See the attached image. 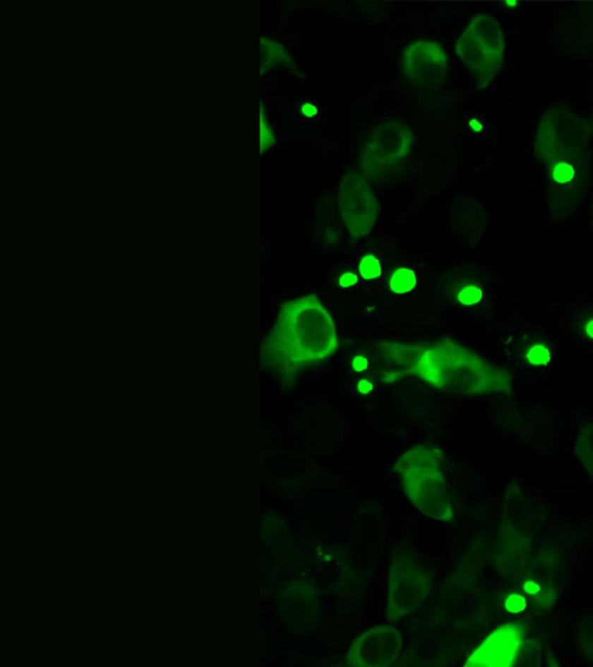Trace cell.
Returning a JSON list of instances; mask_svg holds the SVG:
<instances>
[{"label": "cell", "instance_id": "obj_1", "mask_svg": "<svg viewBox=\"0 0 593 667\" xmlns=\"http://www.w3.org/2000/svg\"><path fill=\"white\" fill-rule=\"evenodd\" d=\"M270 346L283 366L320 362L330 357L337 346L335 321L316 296H298L282 309Z\"/></svg>", "mask_w": 593, "mask_h": 667}, {"label": "cell", "instance_id": "obj_2", "mask_svg": "<svg viewBox=\"0 0 593 667\" xmlns=\"http://www.w3.org/2000/svg\"><path fill=\"white\" fill-rule=\"evenodd\" d=\"M503 54L502 32L488 16L472 20L455 43V55L479 81H488L496 75Z\"/></svg>", "mask_w": 593, "mask_h": 667}, {"label": "cell", "instance_id": "obj_3", "mask_svg": "<svg viewBox=\"0 0 593 667\" xmlns=\"http://www.w3.org/2000/svg\"><path fill=\"white\" fill-rule=\"evenodd\" d=\"M412 128L402 120L384 121L374 128L361 148V163L371 175L381 177L403 165L413 146Z\"/></svg>", "mask_w": 593, "mask_h": 667}, {"label": "cell", "instance_id": "obj_4", "mask_svg": "<svg viewBox=\"0 0 593 667\" xmlns=\"http://www.w3.org/2000/svg\"><path fill=\"white\" fill-rule=\"evenodd\" d=\"M342 218L354 236L370 232L378 218V203L373 191L357 173L345 175L340 191Z\"/></svg>", "mask_w": 593, "mask_h": 667}, {"label": "cell", "instance_id": "obj_5", "mask_svg": "<svg viewBox=\"0 0 593 667\" xmlns=\"http://www.w3.org/2000/svg\"><path fill=\"white\" fill-rule=\"evenodd\" d=\"M403 69L407 77L415 84H432L442 77L448 59L444 49L431 40H416L402 54Z\"/></svg>", "mask_w": 593, "mask_h": 667}, {"label": "cell", "instance_id": "obj_6", "mask_svg": "<svg viewBox=\"0 0 593 667\" xmlns=\"http://www.w3.org/2000/svg\"><path fill=\"white\" fill-rule=\"evenodd\" d=\"M519 362L531 368H546L551 363V346L538 338H519V348L515 350Z\"/></svg>", "mask_w": 593, "mask_h": 667}, {"label": "cell", "instance_id": "obj_7", "mask_svg": "<svg viewBox=\"0 0 593 667\" xmlns=\"http://www.w3.org/2000/svg\"><path fill=\"white\" fill-rule=\"evenodd\" d=\"M551 182L558 186H570L576 182L578 177V169L576 164L569 158L558 159L551 165L549 171Z\"/></svg>", "mask_w": 593, "mask_h": 667}, {"label": "cell", "instance_id": "obj_8", "mask_svg": "<svg viewBox=\"0 0 593 667\" xmlns=\"http://www.w3.org/2000/svg\"><path fill=\"white\" fill-rule=\"evenodd\" d=\"M419 278L413 269L401 267L393 272L390 279V289L395 294H407L417 287Z\"/></svg>", "mask_w": 593, "mask_h": 667}, {"label": "cell", "instance_id": "obj_9", "mask_svg": "<svg viewBox=\"0 0 593 667\" xmlns=\"http://www.w3.org/2000/svg\"><path fill=\"white\" fill-rule=\"evenodd\" d=\"M358 273L363 280H377L383 273V264L377 256L366 254L359 260Z\"/></svg>", "mask_w": 593, "mask_h": 667}, {"label": "cell", "instance_id": "obj_10", "mask_svg": "<svg viewBox=\"0 0 593 667\" xmlns=\"http://www.w3.org/2000/svg\"><path fill=\"white\" fill-rule=\"evenodd\" d=\"M484 298V289L477 283H469L462 287L457 294L459 305L467 308H473L480 305Z\"/></svg>", "mask_w": 593, "mask_h": 667}, {"label": "cell", "instance_id": "obj_11", "mask_svg": "<svg viewBox=\"0 0 593 667\" xmlns=\"http://www.w3.org/2000/svg\"><path fill=\"white\" fill-rule=\"evenodd\" d=\"M296 112L305 120H316L319 117V106L311 100L301 101Z\"/></svg>", "mask_w": 593, "mask_h": 667}, {"label": "cell", "instance_id": "obj_12", "mask_svg": "<svg viewBox=\"0 0 593 667\" xmlns=\"http://www.w3.org/2000/svg\"><path fill=\"white\" fill-rule=\"evenodd\" d=\"M371 361L370 358L365 354H358L355 357L352 358L350 362H349V367L350 370L354 372H368L369 368H370Z\"/></svg>", "mask_w": 593, "mask_h": 667}, {"label": "cell", "instance_id": "obj_13", "mask_svg": "<svg viewBox=\"0 0 593 667\" xmlns=\"http://www.w3.org/2000/svg\"><path fill=\"white\" fill-rule=\"evenodd\" d=\"M376 383L370 379H361L356 383V391L359 394V395H371L376 391Z\"/></svg>", "mask_w": 593, "mask_h": 667}, {"label": "cell", "instance_id": "obj_14", "mask_svg": "<svg viewBox=\"0 0 593 667\" xmlns=\"http://www.w3.org/2000/svg\"><path fill=\"white\" fill-rule=\"evenodd\" d=\"M339 283L342 288H354L358 285V276L355 272H345L340 276Z\"/></svg>", "mask_w": 593, "mask_h": 667}, {"label": "cell", "instance_id": "obj_15", "mask_svg": "<svg viewBox=\"0 0 593 667\" xmlns=\"http://www.w3.org/2000/svg\"><path fill=\"white\" fill-rule=\"evenodd\" d=\"M467 129L469 130L472 134H474V135H480V134L484 133V122H482L479 117H471V119L468 120Z\"/></svg>", "mask_w": 593, "mask_h": 667}, {"label": "cell", "instance_id": "obj_16", "mask_svg": "<svg viewBox=\"0 0 593 667\" xmlns=\"http://www.w3.org/2000/svg\"><path fill=\"white\" fill-rule=\"evenodd\" d=\"M583 334L587 341H592L593 343V316L589 318V319H587V321L584 323Z\"/></svg>", "mask_w": 593, "mask_h": 667}]
</instances>
